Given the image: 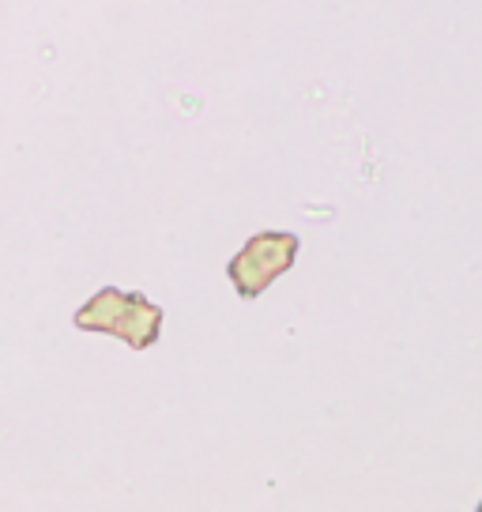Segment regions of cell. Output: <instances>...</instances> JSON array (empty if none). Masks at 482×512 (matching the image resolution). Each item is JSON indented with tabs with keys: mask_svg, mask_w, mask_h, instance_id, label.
Here are the masks:
<instances>
[{
	"mask_svg": "<svg viewBox=\"0 0 482 512\" xmlns=\"http://www.w3.org/2000/svg\"><path fill=\"white\" fill-rule=\"evenodd\" d=\"M162 320L166 309L144 298L140 290L102 287L95 290L87 302L72 313V324L80 332H102V336H117L132 351H151L162 336Z\"/></svg>",
	"mask_w": 482,
	"mask_h": 512,
	"instance_id": "obj_1",
	"label": "cell"
},
{
	"mask_svg": "<svg viewBox=\"0 0 482 512\" xmlns=\"http://www.w3.org/2000/svg\"><path fill=\"white\" fill-rule=\"evenodd\" d=\"M479 512H482V501H479Z\"/></svg>",
	"mask_w": 482,
	"mask_h": 512,
	"instance_id": "obj_3",
	"label": "cell"
},
{
	"mask_svg": "<svg viewBox=\"0 0 482 512\" xmlns=\"http://www.w3.org/2000/svg\"><path fill=\"white\" fill-rule=\"evenodd\" d=\"M302 241L290 230H260L241 245L226 264V279L238 298H260L279 275H287L298 264Z\"/></svg>",
	"mask_w": 482,
	"mask_h": 512,
	"instance_id": "obj_2",
	"label": "cell"
}]
</instances>
